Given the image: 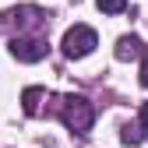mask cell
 <instances>
[{"label":"cell","instance_id":"2","mask_svg":"<svg viewBox=\"0 0 148 148\" xmlns=\"http://www.w3.org/2000/svg\"><path fill=\"white\" fill-rule=\"evenodd\" d=\"M95 46H99V35H95V28H88V25H74V28L64 32V53L71 60L88 57Z\"/></svg>","mask_w":148,"mask_h":148},{"label":"cell","instance_id":"9","mask_svg":"<svg viewBox=\"0 0 148 148\" xmlns=\"http://www.w3.org/2000/svg\"><path fill=\"white\" fill-rule=\"evenodd\" d=\"M141 85L148 88V57H145V64H141Z\"/></svg>","mask_w":148,"mask_h":148},{"label":"cell","instance_id":"7","mask_svg":"<svg viewBox=\"0 0 148 148\" xmlns=\"http://www.w3.org/2000/svg\"><path fill=\"white\" fill-rule=\"evenodd\" d=\"M145 134H148V127L145 123H123V145H141L145 141Z\"/></svg>","mask_w":148,"mask_h":148},{"label":"cell","instance_id":"10","mask_svg":"<svg viewBox=\"0 0 148 148\" xmlns=\"http://www.w3.org/2000/svg\"><path fill=\"white\" fill-rule=\"evenodd\" d=\"M141 123L148 127V102H141Z\"/></svg>","mask_w":148,"mask_h":148},{"label":"cell","instance_id":"3","mask_svg":"<svg viewBox=\"0 0 148 148\" xmlns=\"http://www.w3.org/2000/svg\"><path fill=\"white\" fill-rule=\"evenodd\" d=\"M11 57L14 60H21V64H39L46 57V39H35V35H18V39H11Z\"/></svg>","mask_w":148,"mask_h":148},{"label":"cell","instance_id":"5","mask_svg":"<svg viewBox=\"0 0 148 148\" xmlns=\"http://www.w3.org/2000/svg\"><path fill=\"white\" fill-rule=\"evenodd\" d=\"M141 53H145V46H141L138 35H120L116 39V60H134Z\"/></svg>","mask_w":148,"mask_h":148},{"label":"cell","instance_id":"4","mask_svg":"<svg viewBox=\"0 0 148 148\" xmlns=\"http://www.w3.org/2000/svg\"><path fill=\"white\" fill-rule=\"evenodd\" d=\"M7 18H11L18 28H32V25L46 21V14H42L39 7H14V11H7Z\"/></svg>","mask_w":148,"mask_h":148},{"label":"cell","instance_id":"6","mask_svg":"<svg viewBox=\"0 0 148 148\" xmlns=\"http://www.w3.org/2000/svg\"><path fill=\"white\" fill-rule=\"evenodd\" d=\"M42 95H46V92H42L39 85H28V88L21 92V109H25L28 116H35V113H39V102H42Z\"/></svg>","mask_w":148,"mask_h":148},{"label":"cell","instance_id":"8","mask_svg":"<svg viewBox=\"0 0 148 148\" xmlns=\"http://www.w3.org/2000/svg\"><path fill=\"white\" fill-rule=\"evenodd\" d=\"M95 4H99L102 14H120V11H127V0H95Z\"/></svg>","mask_w":148,"mask_h":148},{"label":"cell","instance_id":"1","mask_svg":"<svg viewBox=\"0 0 148 148\" xmlns=\"http://www.w3.org/2000/svg\"><path fill=\"white\" fill-rule=\"evenodd\" d=\"M60 116H64V123L71 127L74 134H88V131H92V120H95V109H92V102H88V99L71 95V99H64Z\"/></svg>","mask_w":148,"mask_h":148}]
</instances>
